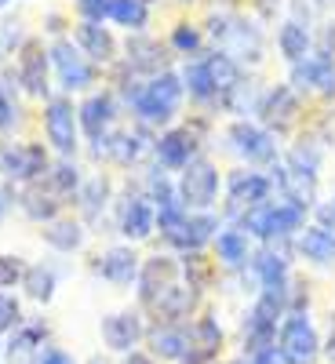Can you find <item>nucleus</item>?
I'll return each instance as SVG.
<instances>
[{
	"instance_id": "1",
	"label": "nucleus",
	"mask_w": 335,
	"mask_h": 364,
	"mask_svg": "<svg viewBox=\"0 0 335 364\" xmlns=\"http://www.w3.org/2000/svg\"><path fill=\"white\" fill-rule=\"evenodd\" d=\"M204 37L216 44V51L230 55L240 70L259 66L266 55V37L262 26L240 11H211L204 22Z\"/></svg>"
},
{
	"instance_id": "2",
	"label": "nucleus",
	"mask_w": 335,
	"mask_h": 364,
	"mask_svg": "<svg viewBox=\"0 0 335 364\" xmlns=\"http://www.w3.org/2000/svg\"><path fill=\"white\" fill-rule=\"evenodd\" d=\"M248 237L262 240V245H288L292 237L307 230V211L288 204V200H266L252 211H245L237 223Z\"/></svg>"
},
{
	"instance_id": "3",
	"label": "nucleus",
	"mask_w": 335,
	"mask_h": 364,
	"mask_svg": "<svg viewBox=\"0 0 335 364\" xmlns=\"http://www.w3.org/2000/svg\"><path fill=\"white\" fill-rule=\"evenodd\" d=\"M182 95H186L182 77L164 70L157 77L142 80L139 95L132 99V113L142 120V124H168V120H175V113L182 106Z\"/></svg>"
},
{
	"instance_id": "4",
	"label": "nucleus",
	"mask_w": 335,
	"mask_h": 364,
	"mask_svg": "<svg viewBox=\"0 0 335 364\" xmlns=\"http://www.w3.org/2000/svg\"><path fill=\"white\" fill-rule=\"evenodd\" d=\"M321 336L310 314H288L277 328V353L281 364H314L321 357Z\"/></svg>"
},
{
	"instance_id": "5",
	"label": "nucleus",
	"mask_w": 335,
	"mask_h": 364,
	"mask_svg": "<svg viewBox=\"0 0 335 364\" xmlns=\"http://www.w3.org/2000/svg\"><path fill=\"white\" fill-rule=\"evenodd\" d=\"M273 178L262 171H248V168H237L226 175V219H233V226L240 223V215L266 200H273Z\"/></svg>"
},
{
	"instance_id": "6",
	"label": "nucleus",
	"mask_w": 335,
	"mask_h": 364,
	"mask_svg": "<svg viewBox=\"0 0 335 364\" xmlns=\"http://www.w3.org/2000/svg\"><path fill=\"white\" fill-rule=\"evenodd\" d=\"M226 146L230 154H237L240 161H248L252 168L255 164H277L281 154H277V135H270L262 124H255V120H233V124L226 128Z\"/></svg>"
},
{
	"instance_id": "7",
	"label": "nucleus",
	"mask_w": 335,
	"mask_h": 364,
	"mask_svg": "<svg viewBox=\"0 0 335 364\" xmlns=\"http://www.w3.org/2000/svg\"><path fill=\"white\" fill-rule=\"evenodd\" d=\"M179 200L186 204V211H211L219 200V168L211 164L208 157H197L186 171H179Z\"/></svg>"
},
{
	"instance_id": "8",
	"label": "nucleus",
	"mask_w": 335,
	"mask_h": 364,
	"mask_svg": "<svg viewBox=\"0 0 335 364\" xmlns=\"http://www.w3.org/2000/svg\"><path fill=\"white\" fill-rule=\"evenodd\" d=\"M302 113V95L292 84H273L262 91V102H259V124L270 135H288L295 128V120Z\"/></svg>"
},
{
	"instance_id": "9",
	"label": "nucleus",
	"mask_w": 335,
	"mask_h": 364,
	"mask_svg": "<svg viewBox=\"0 0 335 364\" xmlns=\"http://www.w3.org/2000/svg\"><path fill=\"white\" fill-rule=\"evenodd\" d=\"M51 171V161L44 154V146L37 142H8L0 146V175L11 182H37Z\"/></svg>"
},
{
	"instance_id": "10",
	"label": "nucleus",
	"mask_w": 335,
	"mask_h": 364,
	"mask_svg": "<svg viewBox=\"0 0 335 364\" xmlns=\"http://www.w3.org/2000/svg\"><path fill=\"white\" fill-rule=\"evenodd\" d=\"M154 157L164 171H186L197 157H201V128L197 124H182V128H168L157 142H154Z\"/></svg>"
},
{
	"instance_id": "11",
	"label": "nucleus",
	"mask_w": 335,
	"mask_h": 364,
	"mask_svg": "<svg viewBox=\"0 0 335 364\" xmlns=\"http://www.w3.org/2000/svg\"><path fill=\"white\" fill-rule=\"evenodd\" d=\"M288 84L299 95H335V55L328 51H310L302 63L288 70Z\"/></svg>"
},
{
	"instance_id": "12",
	"label": "nucleus",
	"mask_w": 335,
	"mask_h": 364,
	"mask_svg": "<svg viewBox=\"0 0 335 364\" xmlns=\"http://www.w3.org/2000/svg\"><path fill=\"white\" fill-rule=\"evenodd\" d=\"M154 142L157 139L149 135L146 128H128V132H110L106 139L91 142V154H95V157H110L120 168H132L146 154H154Z\"/></svg>"
},
{
	"instance_id": "13",
	"label": "nucleus",
	"mask_w": 335,
	"mask_h": 364,
	"mask_svg": "<svg viewBox=\"0 0 335 364\" xmlns=\"http://www.w3.org/2000/svg\"><path fill=\"white\" fill-rule=\"evenodd\" d=\"M48 58H51V66L58 73V84H63L66 91H84L95 84V66L84 58V51L66 41V37H58L51 48H48Z\"/></svg>"
},
{
	"instance_id": "14",
	"label": "nucleus",
	"mask_w": 335,
	"mask_h": 364,
	"mask_svg": "<svg viewBox=\"0 0 335 364\" xmlns=\"http://www.w3.org/2000/svg\"><path fill=\"white\" fill-rule=\"evenodd\" d=\"M77 132H80V120H77V109L70 99H48L44 106V135L51 142L55 154H63V157H73V149H77Z\"/></svg>"
},
{
	"instance_id": "15",
	"label": "nucleus",
	"mask_w": 335,
	"mask_h": 364,
	"mask_svg": "<svg viewBox=\"0 0 335 364\" xmlns=\"http://www.w3.org/2000/svg\"><path fill=\"white\" fill-rule=\"evenodd\" d=\"M219 230H223V219L216 215V211H190L175 230L164 233V240L186 255V252H201L204 245H211V240L219 237Z\"/></svg>"
},
{
	"instance_id": "16",
	"label": "nucleus",
	"mask_w": 335,
	"mask_h": 364,
	"mask_svg": "<svg viewBox=\"0 0 335 364\" xmlns=\"http://www.w3.org/2000/svg\"><path fill=\"white\" fill-rule=\"evenodd\" d=\"M270 178H273V190L281 193V200L295 204V208H317V175H307V171H295L288 168L285 161H277L270 168Z\"/></svg>"
},
{
	"instance_id": "17",
	"label": "nucleus",
	"mask_w": 335,
	"mask_h": 364,
	"mask_svg": "<svg viewBox=\"0 0 335 364\" xmlns=\"http://www.w3.org/2000/svg\"><path fill=\"white\" fill-rule=\"evenodd\" d=\"M117 230L128 240H146L157 230V208L146 200V193H128L117 204Z\"/></svg>"
},
{
	"instance_id": "18",
	"label": "nucleus",
	"mask_w": 335,
	"mask_h": 364,
	"mask_svg": "<svg viewBox=\"0 0 335 364\" xmlns=\"http://www.w3.org/2000/svg\"><path fill=\"white\" fill-rule=\"evenodd\" d=\"M48 66H51V58H48L44 41L26 37V44L18 48V84H22V91L44 95L48 91Z\"/></svg>"
},
{
	"instance_id": "19",
	"label": "nucleus",
	"mask_w": 335,
	"mask_h": 364,
	"mask_svg": "<svg viewBox=\"0 0 335 364\" xmlns=\"http://www.w3.org/2000/svg\"><path fill=\"white\" fill-rule=\"evenodd\" d=\"M124 70L135 73V77H146V80L157 77V73H164V70H168V48H164L161 41H154V37L135 33V37L128 41Z\"/></svg>"
},
{
	"instance_id": "20",
	"label": "nucleus",
	"mask_w": 335,
	"mask_h": 364,
	"mask_svg": "<svg viewBox=\"0 0 335 364\" xmlns=\"http://www.w3.org/2000/svg\"><path fill=\"white\" fill-rule=\"evenodd\" d=\"M179 273H182V266H179V259H171V255H154V259H146L142 269H139V281H135V284H139L142 306H154L157 295H161L168 284L179 281Z\"/></svg>"
},
{
	"instance_id": "21",
	"label": "nucleus",
	"mask_w": 335,
	"mask_h": 364,
	"mask_svg": "<svg viewBox=\"0 0 335 364\" xmlns=\"http://www.w3.org/2000/svg\"><path fill=\"white\" fill-rule=\"evenodd\" d=\"M77 120H80V128L91 142H99L110 135L113 128V120H117V99L110 95V91H95V95H87L77 109Z\"/></svg>"
},
{
	"instance_id": "22",
	"label": "nucleus",
	"mask_w": 335,
	"mask_h": 364,
	"mask_svg": "<svg viewBox=\"0 0 335 364\" xmlns=\"http://www.w3.org/2000/svg\"><path fill=\"white\" fill-rule=\"evenodd\" d=\"M142 336H146V328H142V317L135 310H120V314L102 317V343L113 353H132Z\"/></svg>"
},
{
	"instance_id": "23",
	"label": "nucleus",
	"mask_w": 335,
	"mask_h": 364,
	"mask_svg": "<svg viewBox=\"0 0 335 364\" xmlns=\"http://www.w3.org/2000/svg\"><path fill=\"white\" fill-rule=\"evenodd\" d=\"M95 269L102 273V281H110V284H117V288H132V284L139 281L142 262H139V255L132 252V245H117V248H110V252L99 255V266H95Z\"/></svg>"
},
{
	"instance_id": "24",
	"label": "nucleus",
	"mask_w": 335,
	"mask_h": 364,
	"mask_svg": "<svg viewBox=\"0 0 335 364\" xmlns=\"http://www.w3.org/2000/svg\"><path fill=\"white\" fill-rule=\"evenodd\" d=\"M211 245H216L219 266H226L233 273H245L248 269V262H252V237L240 230V226H223Z\"/></svg>"
},
{
	"instance_id": "25",
	"label": "nucleus",
	"mask_w": 335,
	"mask_h": 364,
	"mask_svg": "<svg viewBox=\"0 0 335 364\" xmlns=\"http://www.w3.org/2000/svg\"><path fill=\"white\" fill-rule=\"evenodd\" d=\"M197 299H201V291H197L193 284L175 281V284H168V288L157 295V302H154L149 310H154L161 321H168V324H179L182 317H190V314L197 310Z\"/></svg>"
},
{
	"instance_id": "26",
	"label": "nucleus",
	"mask_w": 335,
	"mask_h": 364,
	"mask_svg": "<svg viewBox=\"0 0 335 364\" xmlns=\"http://www.w3.org/2000/svg\"><path fill=\"white\" fill-rule=\"evenodd\" d=\"M18 208L26 211L33 223H55L58 219V208H63V197H58L44 178H37V182H29V186L22 190V197H18Z\"/></svg>"
},
{
	"instance_id": "27",
	"label": "nucleus",
	"mask_w": 335,
	"mask_h": 364,
	"mask_svg": "<svg viewBox=\"0 0 335 364\" xmlns=\"http://www.w3.org/2000/svg\"><path fill=\"white\" fill-rule=\"evenodd\" d=\"M77 48L84 51L87 63H99V66H110L117 58V41L99 22H80L77 26Z\"/></svg>"
},
{
	"instance_id": "28",
	"label": "nucleus",
	"mask_w": 335,
	"mask_h": 364,
	"mask_svg": "<svg viewBox=\"0 0 335 364\" xmlns=\"http://www.w3.org/2000/svg\"><path fill=\"white\" fill-rule=\"evenodd\" d=\"M295 252L307 259V262H314V266H321V269H328V266H335V230H324V226H307L299 237H295Z\"/></svg>"
},
{
	"instance_id": "29",
	"label": "nucleus",
	"mask_w": 335,
	"mask_h": 364,
	"mask_svg": "<svg viewBox=\"0 0 335 364\" xmlns=\"http://www.w3.org/2000/svg\"><path fill=\"white\" fill-rule=\"evenodd\" d=\"M182 77V87H186V95L201 106L208 102H219V87H216V77H211V66H208V55H197L186 63V70L179 73Z\"/></svg>"
},
{
	"instance_id": "30",
	"label": "nucleus",
	"mask_w": 335,
	"mask_h": 364,
	"mask_svg": "<svg viewBox=\"0 0 335 364\" xmlns=\"http://www.w3.org/2000/svg\"><path fill=\"white\" fill-rule=\"evenodd\" d=\"M44 324H22V328H15V336H11V343H8V350H4V357H8V364H41V343H44Z\"/></svg>"
},
{
	"instance_id": "31",
	"label": "nucleus",
	"mask_w": 335,
	"mask_h": 364,
	"mask_svg": "<svg viewBox=\"0 0 335 364\" xmlns=\"http://www.w3.org/2000/svg\"><path fill=\"white\" fill-rule=\"evenodd\" d=\"M149 346H154V353L161 360H182L190 353V328L164 321L157 328H149Z\"/></svg>"
},
{
	"instance_id": "32",
	"label": "nucleus",
	"mask_w": 335,
	"mask_h": 364,
	"mask_svg": "<svg viewBox=\"0 0 335 364\" xmlns=\"http://www.w3.org/2000/svg\"><path fill=\"white\" fill-rule=\"evenodd\" d=\"M277 51H281V58H285L288 66L302 63V58L314 51V33H310V26L285 18L281 29H277Z\"/></svg>"
},
{
	"instance_id": "33",
	"label": "nucleus",
	"mask_w": 335,
	"mask_h": 364,
	"mask_svg": "<svg viewBox=\"0 0 335 364\" xmlns=\"http://www.w3.org/2000/svg\"><path fill=\"white\" fill-rule=\"evenodd\" d=\"M259 102H262V87H259V80H252L248 73L240 77L226 95L219 99V106L226 109V113H233L237 120H248L252 113H259Z\"/></svg>"
},
{
	"instance_id": "34",
	"label": "nucleus",
	"mask_w": 335,
	"mask_h": 364,
	"mask_svg": "<svg viewBox=\"0 0 335 364\" xmlns=\"http://www.w3.org/2000/svg\"><path fill=\"white\" fill-rule=\"evenodd\" d=\"M77 204H80V215H84L87 223L102 219V211H106V204H110V178H106V175H95V178L80 182Z\"/></svg>"
},
{
	"instance_id": "35",
	"label": "nucleus",
	"mask_w": 335,
	"mask_h": 364,
	"mask_svg": "<svg viewBox=\"0 0 335 364\" xmlns=\"http://www.w3.org/2000/svg\"><path fill=\"white\" fill-rule=\"evenodd\" d=\"M41 237L48 240L55 252H77V248H84V223H77V219H55V223H48L41 230Z\"/></svg>"
},
{
	"instance_id": "36",
	"label": "nucleus",
	"mask_w": 335,
	"mask_h": 364,
	"mask_svg": "<svg viewBox=\"0 0 335 364\" xmlns=\"http://www.w3.org/2000/svg\"><path fill=\"white\" fill-rule=\"evenodd\" d=\"M190 346L211 360V357L219 353V346H223V324H219L216 317H211V314L197 317V321L190 324Z\"/></svg>"
},
{
	"instance_id": "37",
	"label": "nucleus",
	"mask_w": 335,
	"mask_h": 364,
	"mask_svg": "<svg viewBox=\"0 0 335 364\" xmlns=\"http://www.w3.org/2000/svg\"><path fill=\"white\" fill-rule=\"evenodd\" d=\"M55 284H58V277H55V269L51 266H29L26 269V277H22V288H26V295L29 299H37V302H51L55 299Z\"/></svg>"
},
{
	"instance_id": "38",
	"label": "nucleus",
	"mask_w": 335,
	"mask_h": 364,
	"mask_svg": "<svg viewBox=\"0 0 335 364\" xmlns=\"http://www.w3.org/2000/svg\"><path fill=\"white\" fill-rule=\"evenodd\" d=\"M110 18H113L117 26H124L128 33H142L146 22H149V8L139 4V0H113Z\"/></svg>"
},
{
	"instance_id": "39",
	"label": "nucleus",
	"mask_w": 335,
	"mask_h": 364,
	"mask_svg": "<svg viewBox=\"0 0 335 364\" xmlns=\"http://www.w3.org/2000/svg\"><path fill=\"white\" fill-rule=\"evenodd\" d=\"M44 178H48V186H51L58 197H73V193L80 190V171H77V164H73L70 157H63Z\"/></svg>"
},
{
	"instance_id": "40",
	"label": "nucleus",
	"mask_w": 335,
	"mask_h": 364,
	"mask_svg": "<svg viewBox=\"0 0 335 364\" xmlns=\"http://www.w3.org/2000/svg\"><path fill=\"white\" fill-rule=\"evenodd\" d=\"M171 48H175L179 55H186V58H190V55H193V58L204 55V51H201V48H204V29L193 26V22H179V26L171 29Z\"/></svg>"
},
{
	"instance_id": "41",
	"label": "nucleus",
	"mask_w": 335,
	"mask_h": 364,
	"mask_svg": "<svg viewBox=\"0 0 335 364\" xmlns=\"http://www.w3.org/2000/svg\"><path fill=\"white\" fill-rule=\"evenodd\" d=\"M179 266H182V277H186V284H193L197 291L208 288V281H211V262H208L201 252H186V255L179 259Z\"/></svg>"
},
{
	"instance_id": "42",
	"label": "nucleus",
	"mask_w": 335,
	"mask_h": 364,
	"mask_svg": "<svg viewBox=\"0 0 335 364\" xmlns=\"http://www.w3.org/2000/svg\"><path fill=\"white\" fill-rule=\"evenodd\" d=\"M15 328H22V306L15 295L0 291V331H15Z\"/></svg>"
},
{
	"instance_id": "43",
	"label": "nucleus",
	"mask_w": 335,
	"mask_h": 364,
	"mask_svg": "<svg viewBox=\"0 0 335 364\" xmlns=\"http://www.w3.org/2000/svg\"><path fill=\"white\" fill-rule=\"evenodd\" d=\"M22 44H26L22 26H18V22H0V63H4L11 51H18Z\"/></svg>"
},
{
	"instance_id": "44",
	"label": "nucleus",
	"mask_w": 335,
	"mask_h": 364,
	"mask_svg": "<svg viewBox=\"0 0 335 364\" xmlns=\"http://www.w3.org/2000/svg\"><path fill=\"white\" fill-rule=\"evenodd\" d=\"M77 11H80V18L84 22H106L110 18V11H113V0H77Z\"/></svg>"
},
{
	"instance_id": "45",
	"label": "nucleus",
	"mask_w": 335,
	"mask_h": 364,
	"mask_svg": "<svg viewBox=\"0 0 335 364\" xmlns=\"http://www.w3.org/2000/svg\"><path fill=\"white\" fill-rule=\"evenodd\" d=\"M15 120H18V102L11 95V87L0 84V132H11Z\"/></svg>"
},
{
	"instance_id": "46",
	"label": "nucleus",
	"mask_w": 335,
	"mask_h": 364,
	"mask_svg": "<svg viewBox=\"0 0 335 364\" xmlns=\"http://www.w3.org/2000/svg\"><path fill=\"white\" fill-rule=\"evenodd\" d=\"M26 277V266L15 255H0V288H15Z\"/></svg>"
},
{
	"instance_id": "47",
	"label": "nucleus",
	"mask_w": 335,
	"mask_h": 364,
	"mask_svg": "<svg viewBox=\"0 0 335 364\" xmlns=\"http://www.w3.org/2000/svg\"><path fill=\"white\" fill-rule=\"evenodd\" d=\"M314 211H317V226H324V230H335V193H331L328 200H321Z\"/></svg>"
},
{
	"instance_id": "48",
	"label": "nucleus",
	"mask_w": 335,
	"mask_h": 364,
	"mask_svg": "<svg viewBox=\"0 0 335 364\" xmlns=\"http://www.w3.org/2000/svg\"><path fill=\"white\" fill-rule=\"evenodd\" d=\"M248 364H281L277 343H273V346H262V350H255V353H248Z\"/></svg>"
},
{
	"instance_id": "49",
	"label": "nucleus",
	"mask_w": 335,
	"mask_h": 364,
	"mask_svg": "<svg viewBox=\"0 0 335 364\" xmlns=\"http://www.w3.org/2000/svg\"><path fill=\"white\" fill-rule=\"evenodd\" d=\"M41 364H77L66 350H48L44 357H41Z\"/></svg>"
},
{
	"instance_id": "50",
	"label": "nucleus",
	"mask_w": 335,
	"mask_h": 364,
	"mask_svg": "<svg viewBox=\"0 0 335 364\" xmlns=\"http://www.w3.org/2000/svg\"><path fill=\"white\" fill-rule=\"evenodd\" d=\"M331 44H335V22H328V26L321 29V51L331 55Z\"/></svg>"
},
{
	"instance_id": "51",
	"label": "nucleus",
	"mask_w": 335,
	"mask_h": 364,
	"mask_svg": "<svg viewBox=\"0 0 335 364\" xmlns=\"http://www.w3.org/2000/svg\"><path fill=\"white\" fill-rule=\"evenodd\" d=\"M124 364H154V357L142 350H132V353H124Z\"/></svg>"
},
{
	"instance_id": "52",
	"label": "nucleus",
	"mask_w": 335,
	"mask_h": 364,
	"mask_svg": "<svg viewBox=\"0 0 335 364\" xmlns=\"http://www.w3.org/2000/svg\"><path fill=\"white\" fill-rule=\"evenodd\" d=\"M321 353H328V360H335V317H331V336H328V343L321 346Z\"/></svg>"
},
{
	"instance_id": "53",
	"label": "nucleus",
	"mask_w": 335,
	"mask_h": 364,
	"mask_svg": "<svg viewBox=\"0 0 335 364\" xmlns=\"http://www.w3.org/2000/svg\"><path fill=\"white\" fill-rule=\"evenodd\" d=\"M87 364H106V360H102V357H91V360H87Z\"/></svg>"
},
{
	"instance_id": "54",
	"label": "nucleus",
	"mask_w": 335,
	"mask_h": 364,
	"mask_svg": "<svg viewBox=\"0 0 335 364\" xmlns=\"http://www.w3.org/2000/svg\"><path fill=\"white\" fill-rule=\"evenodd\" d=\"M139 4H146V8H149V4H157V0H139Z\"/></svg>"
},
{
	"instance_id": "55",
	"label": "nucleus",
	"mask_w": 335,
	"mask_h": 364,
	"mask_svg": "<svg viewBox=\"0 0 335 364\" xmlns=\"http://www.w3.org/2000/svg\"><path fill=\"white\" fill-rule=\"evenodd\" d=\"M4 4H8V0H0V8H4Z\"/></svg>"
},
{
	"instance_id": "56",
	"label": "nucleus",
	"mask_w": 335,
	"mask_h": 364,
	"mask_svg": "<svg viewBox=\"0 0 335 364\" xmlns=\"http://www.w3.org/2000/svg\"><path fill=\"white\" fill-rule=\"evenodd\" d=\"M182 4H193V0H182Z\"/></svg>"
},
{
	"instance_id": "57",
	"label": "nucleus",
	"mask_w": 335,
	"mask_h": 364,
	"mask_svg": "<svg viewBox=\"0 0 335 364\" xmlns=\"http://www.w3.org/2000/svg\"><path fill=\"white\" fill-rule=\"evenodd\" d=\"M0 360H4V350H0Z\"/></svg>"
},
{
	"instance_id": "58",
	"label": "nucleus",
	"mask_w": 335,
	"mask_h": 364,
	"mask_svg": "<svg viewBox=\"0 0 335 364\" xmlns=\"http://www.w3.org/2000/svg\"><path fill=\"white\" fill-rule=\"evenodd\" d=\"M230 364H233V360H230Z\"/></svg>"
}]
</instances>
